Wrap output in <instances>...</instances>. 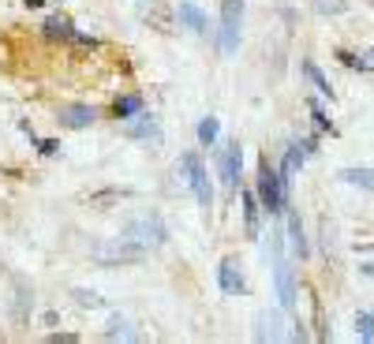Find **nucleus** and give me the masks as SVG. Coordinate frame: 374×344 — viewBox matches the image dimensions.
<instances>
[{
	"label": "nucleus",
	"mask_w": 374,
	"mask_h": 344,
	"mask_svg": "<svg viewBox=\"0 0 374 344\" xmlns=\"http://www.w3.org/2000/svg\"><path fill=\"white\" fill-rule=\"evenodd\" d=\"M359 273H363V277H374V262H359Z\"/></svg>",
	"instance_id": "nucleus-27"
},
{
	"label": "nucleus",
	"mask_w": 374,
	"mask_h": 344,
	"mask_svg": "<svg viewBox=\"0 0 374 344\" xmlns=\"http://www.w3.org/2000/svg\"><path fill=\"white\" fill-rule=\"evenodd\" d=\"M176 19H180V26H187L191 34H206V26H210L206 11L198 8V4H191V0H183V4L176 8Z\"/></svg>",
	"instance_id": "nucleus-11"
},
{
	"label": "nucleus",
	"mask_w": 374,
	"mask_h": 344,
	"mask_svg": "<svg viewBox=\"0 0 374 344\" xmlns=\"http://www.w3.org/2000/svg\"><path fill=\"white\" fill-rule=\"evenodd\" d=\"M314 8L322 11V16L326 11H344V0H314Z\"/></svg>",
	"instance_id": "nucleus-24"
},
{
	"label": "nucleus",
	"mask_w": 374,
	"mask_h": 344,
	"mask_svg": "<svg viewBox=\"0 0 374 344\" xmlns=\"http://www.w3.org/2000/svg\"><path fill=\"white\" fill-rule=\"evenodd\" d=\"M42 34L49 38V42H72V34H75V26L68 16H60V11H52V16L42 23Z\"/></svg>",
	"instance_id": "nucleus-13"
},
{
	"label": "nucleus",
	"mask_w": 374,
	"mask_h": 344,
	"mask_svg": "<svg viewBox=\"0 0 374 344\" xmlns=\"http://www.w3.org/2000/svg\"><path fill=\"white\" fill-rule=\"evenodd\" d=\"M288 232H292V247H296V255L307 258V236H303V221L296 214H288Z\"/></svg>",
	"instance_id": "nucleus-19"
},
{
	"label": "nucleus",
	"mask_w": 374,
	"mask_h": 344,
	"mask_svg": "<svg viewBox=\"0 0 374 344\" xmlns=\"http://www.w3.org/2000/svg\"><path fill=\"white\" fill-rule=\"evenodd\" d=\"M356 333L363 340H374V314L370 311H359L356 314Z\"/></svg>",
	"instance_id": "nucleus-21"
},
{
	"label": "nucleus",
	"mask_w": 374,
	"mask_h": 344,
	"mask_svg": "<svg viewBox=\"0 0 374 344\" xmlns=\"http://www.w3.org/2000/svg\"><path fill=\"white\" fill-rule=\"evenodd\" d=\"M146 109V101H142V94H124V98H116L113 101V120H131V116H139Z\"/></svg>",
	"instance_id": "nucleus-14"
},
{
	"label": "nucleus",
	"mask_w": 374,
	"mask_h": 344,
	"mask_svg": "<svg viewBox=\"0 0 374 344\" xmlns=\"http://www.w3.org/2000/svg\"><path fill=\"white\" fill-rule=\"evenodd\" d=\"M217 135H221L217 116H206V120L198 124V142H203V147H213V142H217Z\"/></svg>",
	"instance_id": "nucleus-20"
},
{
	"label": "nucleus",
	"mask_w": 374,
	"mask_h": 344,
	"mask_svg": "<svg viewBox=\"0 0 374 344\" xmlns=\"http://www.w3.org/2000/svg\"><path fill=\"white\" fill-rule=\"evenodd\" d=\"M244 224H247V236L259 240L262 224H259V195L255 191H244Z\"/></svg>",
	"instance_id": "nucleus-15"
},
{
	"label": "nucleus",
	"mask_w": 374,
	"mask_h": 344,
	"mask_svg": "<svg viewBox=\"0 0 374 344\" xmlns=\"http://www.w3.org/2000/svg\"><path fill=\"white\" fill-rule=\"evenodd\" d=\"M303 161H307V154H303V147L300 142H292V147L285 150V161H280V183H285V191L292 188V176H296V172L303 168Z\"/></svg>",
	"instance_id": "nucleus-12"
},
{
	"label": "nucleus",
	"mask_w": 374,
	"mask_h": 344,
	"mask_svg": "<svg viewBox=\"0 0 374 344\" xmlns=\"http://www.w3.org/2000/svg\"><path fill=\"white\" fill-rule=\"evenodd\" d=\"M303 71H307V79H311V86L318 90V94H322V98H329V101H333V86L326 83V75L318 71V64H314V60H307V64H303Z\"/></svg>",
	"instance_id": "nucleus-17"
},
{
	"label": "nucleus",
	"mask_w": 374,
	"mask_h": 344,
	"mask_svg": "<svg viewBox=\"0 0 374 344\" xmlns=\"http://www.w3.org/2000/svg\"><path fill=\"white\" fill-rule=\"evenodd\" d=\"M75 299L83 303V307H101V296L98 292H86V288H75Z\"/></svg>",
	"instance_id": "nucleus-22"
},
{
	"label": "nucleus",
	"mask_w": 374,
	"mask_h": 344,
	"mask_svg": "<svg viewBox=\"0 0 374 344\" xmlns=\"http://www.w3.org/2000/svg\"><path fill=\"white\" fill-rule=\"evenodd\" d=\"M239 172H244V147H239V142H229V147L221 150V180H225L229 191L239 188Z\"/></svg>",
	"instance_id": "nucleus-7"
},
{
	"label": "nucleus",
	"mask_w": 374,
	"mask_h": 344,
	"mask_svg": "<svg viewBox=\"0 0 374 344\" xmlns=\"http://www.w3.org/2000/svg\"><path fill=\"white\" fill-rule=\"evenodd\" d=\"M94 120H98V109L86 105V101H72V105H60V109H57V124L68 127V131H83Z\"/></svg>",
	"instance_id": "nucleus-6"
},
{
	"label": "nucleus",
	"mask_w": 374,
	"mask_h": 344,
	"mask_svg": "<svg viewBox=\"0 0 374 344\" xmlns=\"http://www.w3.org/2000/svg\"><path fill=\"white\" fill-rule=\"evenodd\" d=\"M124 135L128 139H162V127H157V116L154 113H139V116H131V120H124Z\"/></svg>",
	"instance_id": "nucleus-9"
},
{
	"label": "nucleus",
	"mask_w": 374,
	"mask_h": 344,
	"mask_svg": "<svg viewBox=\"0 0 374 344\" xmlns=\"http://www.w3.org/2000/svg\"><path fill=\"white\" fill-rule=\"evenodd\" d=\"M176 168H183V172H187V183H191V191H195V198H198V206L210 210V206H213V188H210L206 165L198 161V154H183Z\"/></svg>",
	"instance_id": "nucleus-5"
},
{
	"label": "nucleus",
	"mask_w": 374,
	"mask_h": 344,
	"mask_svg": "<svg viewBox=\"0 0 374 344\" xmlns=\"http://www.w3.org/2000/svg\"><path fill=\"white\" fill-rule=\"evenodd\" d=\"M124 236L131 243H139L142 251H154V247H162L169 240V232H165V221L157 217V214H142L135 221H128L124 224Z\"/></svg>",
	"instance_id": "nucleus-2"
},
{
	"label": "nucleus",
	"mask_w": 374,
	"mask_h": 344,
	"mask_svg": "<svg viewBox=\"0 0 374 344\" xmlns=\"http://www.w3.org/2000/svg\"><path fill=\"white\" fill-rule=\"evenodd\" d=\"M255 195H259V206L266 210V214H280V210L288 206V191L285 183H280V172L266 161H259V183H255Z\"/></svg>",
	"instance_id": "nucleus-1"
},
{
	"label": "nucleus",
	"mask_w": 374,
	"mask_h": 344,
	"mask_svg": "<svg viewBox=\"0 0 374 344\" xmlns=\"http://www.w3.org/2000/svg\"><path fill=\"white\" fill-rule=\"evenodd\" d=\"M38 150H42L45 157H52V154L60 150V142H57V139H45V142H38Z\"/></svg>",
	"instance_id": "nucleus-26"
},
{
	"label": "nucleus",
	"mask_w": 374,
	"mask_h": 344,
	"mask_svg": "<svg viewBox=\"0 0 374 344\" xmlns=\"http://www.w3.org/2000/svg\"><path fill=\"white\" fill-rule=\"evenodd\" d=\"M217 285H221V292L225 296H244V273H239L236 266V258H225L221 266H217Z\"/></svg>",
	"instance_id": "nucleus-10"
},
{
	"label": "nucleus",
	"mask_w": 374,
	"mask_h": 344,
	"mask_svg": "<svg viewBox=\"0 0 374 344\" xmlns=\"http://www.w3.org/2000/svg\"><path fill=\"white\" fill-rule=\"evenodd\" d=\"M105 337L116 340V337H124V340H135V329H131L128 319H120V314H113L109 319V329H105Z\"/></svg>",
	"instance_id": "nucleus-18"
},
{
	"label": "nucleus",
	"mask_w": 374,
	"mask_h": 344,
	"mask_svg": "<svg viewBox=\"0 0 374 344\" xmlns=\"http://www.w3.org/2000/svg\"><path fill=\"white\" fill-rule=\"evenodd\" d=\"M311 116H314V124H318V131H333V124H329V116L322 113V105H311Z\"/></svg>",
	"instance_id": "nucleus-23"
},
{
	"label": "nucleus",
	"mask_w": 374,
	"mask_h": 344,
	"mask_svg": "<svg viewBox=\"0 0 374 344\" xmlns=\"http://www.w3.org/2000/svg\"><path fill=\"white\" fill-rule=\"evenodd\" d=\"M273 281H277V299H280V307L292 311V307H296V285H292V266H288L280 255H277V266H273Z\"/></svg>",
	"instance_id": "nucleus-8"
},
{
	"label": "nucleus",
	"mask_w": 374,
	"mask_h": 344,
	"mask_svg": "<svg viewBox=\"0 0 374 344\" xmlns=\"http://www.w3.org/2000/svg\"><path fill=\"white\" fill-rule=\"evenodd\" d=\"M72 42H75V45H83V49H98V38H90V34H79V30L72 34Z\"/></svg>",
	"instance_id": "nucleus-25"
},
{
	"label": "nucleus",
	"mask_w": 374,
	"mask_h": 344,
	"mask_svg": "<svg viewBox=\"0 0 374 344\" xmlns=\"http://www.w3.org/2000/svg\"><path fill=\"white\" fill-rule=\"evenodd\" d=\"M341 180L352 183V188L374 191V172H370V168H341Z\"/></svg>",
	"instance_id": "nucleus-16"
},
{
	"label": "nucleus",
	"mask_w": 374,
	"mask_h": 344,
	"mask_svg": "<svg viewBox=\"0 0 374 344\" xmlns=\"http://www.w3.org/2000/svg\"><path fill=\"white\" fill-rule=\"evenodd\" d=\"M239 26H244V0H221V30H217V42L221 52L232 57L239 49Z\"/></svg>",
	"instance_id": "nucleus-3"
},
{
	"label": "nucleus",
	"mask_w": 374,
	"mask_h": 344,
	"mask_svg": "<svg viewBox=\"0 0 374 344\" xmlns=\"http://www.w3.org/2000/svg\"><path fill=\"white\" fill-rule=\"evenodd\" d=\"M146 251L139 243H131L128 236H116V240H105L94 247V258L101 262V266H124V262H139Z\"/></svg>",
	"instance_id": "nucleus-4"
}]
</instances>
